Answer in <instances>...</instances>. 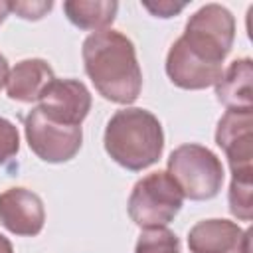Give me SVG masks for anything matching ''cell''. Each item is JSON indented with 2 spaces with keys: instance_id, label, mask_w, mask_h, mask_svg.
<instances>
[{
  "instance_id": "obj_16",
  "label": "cell",
  "mask_w": 253,
  "mask_h": 253,
  "mask_svg": "<svg viewBox=\"0 0 253 253\" xmlns=\"http://www.w3.org/2000/svg\"><path fill=\"white\" fill-rule=\"evenodd\" d=\"M18 150H20L18 128L10 121L0 117V164H6L8 160H12Z\"/></svg>"
},
{
  "instance_id": "obj_19",
  "label": "cell",
  "mask_w": 253,
  "mask_h": 253,
  "mask_svg": "<svg viewBox=\"0 0 253 253\" xmlns=\"http://www.w3.org/2000/svg\"><path fill=\"white\" fill-rule=\"evenodd\" d=\"M6 81H8V61H6V57L0 53V89L4 87Z\"/></svg>"
},
{
  "instance_id": "obj_9",
  "label": "cell",
  "mask_w": 253,
  "mask_h": 253,
  "mask_svg": "<svg viewBox=\"0 0 253 253\" xmlns=\"http://www.w3.org/2000/svg\"><path fill=\"white\" fill-rule=\"evenodd\" d=\"M166 73L170 81L182 89H206L217 83L223 69L221 65L198 55L184 43L182 38H178L168 51Z\"/></svg>"
},
{
  "instance_id": "obj_21",
  "label": "cell",
  "mask_w": 253,
  "mask_h": 253,
  "mask_svg": "<svg viewBox=\"0 0 253 253\" xmlns=\"http://www.w3.org/2000/svg\"><path fill=\"white\" fill-rule=\"evenodd\" d=\"M8 12H10L8 2H0V24H2V22H4V18L8 16Z\"/></svg>"
},
{
  "instance_id": "obj_4",
  "label": "cell",
  "mask_w": 253,
  "mask_h": 253,
  "mask_svg": "<svg viewBox=\"0 0 253 253\" xmlns=\"http://www.w3.org/2000/svg\"><path fill=\"white\" fill-rule=\"evenodd\" d=\"M182 200L184 196L168 172H152L134 184L128 198V215L138 227H164L180 211Z\"/></svg>"
},
{
  "instance_id": "obj_18",
  "label": "cell",
  "mask_w": 253,
  "mask_h": 253,
  "mask_svg": "<svg viewBox=\"0 0 253 253\" xmlns=\"http://www.w3.org/2000/svg\"><path fill=\"white\" fill-rule=\"evenodd\" d=\"M186 4H172V2H158V4H144L146 10H150L152 14L160 16V18H170L174 16L176 12L184 10Z\"/></svg>"
},
{
  "instance_id": "obj_8",
  "label": "cell",
  "mask_w": 253,
  "mask_h": 253,
  "mask_svg": "<svg viewBox=\"0 0 253 253\" xmlns=\"http://www.w3.org/2000/svg\"><path fill=\"white\" fill-rule=\"evenodd\" d=\"M42 113L67 126H81L91 109V95L81 81L53 79L40 97Z\"/></svg>"
},
{
  "instance_id": "obj_5",
  "label": "cell",
  "mask_w": 253,
  "mask_h": 253,
  "mask_svg": "<svg viewBox=\"0 0 253 253\" xmlns=\"http://www.w3.org/2000/svg\"><path fill=\"white\" fill-rule=\"evenodd\" d=\"M235 38V22L227 8L219 4H206L194 16H190L186 24V32L182 40L190 49L198 55L213 61L217 65L223 63L229 53Z\"/></svg>"
},
{
  "instance_id": "obj_14",
  "label": "cell",
  "mask_w": 253,
  "mask_h": 253,
  "mask_svg": "<svg viewBox=\"0 0 253 253\" xmlns=\"http://www.w3.org/2000/svg\"><path fill=\"white\" fill-rule=\"evenodd\" d=\"M119 10L117 2H79L69 0L63 2V12L71 24L81 30H105L113 24L115 14Z\"/></svg>"
},
{
  "instance_id": "obj_1",
  "label": "cell",
  "mask_w": 253,
  "mask_h": 253,
  "mask_svg": "<svg viewBox=\"0 0 253 253\" xmlns=\"http://www.w3.org/2000/svg\"><path fill=\"white\" fill-rule=\"evenodd\" d=\"M85 71L95 89L109 101L128 105L138 99L142 73L132 42L115 30L91 34L83 42Z\"/></svg>"
},
{
  "instance_id": "obj_20",
  "label": "cell",
  "mask_w": 253,
  "mask_h": 253,
  "mask_svg": "<svg viewBox=\"0 0 253 253\" xmlns=\"http://www.w3.org/2000/svg\"><path fill=\"white\" fill-rule=\"evenodd\" d=\"M0 253H14V249H12V243L4 237V235H0Z\"/></svg>"
},
{
  "instance_id": "obj_12",
  "label": "cell",
  "mask_w": 253,
  "mask_h": 253,
  "mask_svg": "<svg viewBox=\"0 0 253 253\" xmlns=\"http://www.w3.org/2000/svg\"><path fill=\"white\" fill-rule=\"evenodd\" d=\"M53 71L43 59H24L8 73V97L22 103L40 101L45 87L53 81Z\"/></svg>"
},
{
  "instance_id": "obj_15",
  "label": "cell",
  "mask_w": 253,
  "mask_h": 253,
  "mask_svg": "<svg viewBox=\"0 0 253 253\" xmlns=\"http://www.w3.org/2000/svg\"><path fill=\"white\" fill-rule=\"evenodd\" d=\"M178 237L166 227H150L138 235L134 253H180Z\"/></svg>"
},
{
  "instance_id": "obj_11",
  "label": "cell",
  "mask_w": 253,
  "mask_h": 253,
  "mask_svg": "<svg viewBox=\"0 0 253 253\" xmlns=\"http://www.w3.org/2000/svg\"><path fill=\"white\" fill-rule=\"evenodd\" d=\"M45 211L38 194L26 188H10L0 194V223L16 233L34 237L43 229Z\"/></svg>"
},
{
  "instance_id": "obj_2",
  "label": "cell",
  "mask_w": 253,
  "mask_h": 253,
  "mask_svg": "<svg viewBox=\"0 0 253 253\" xmlns=\"http://www.w3.org/2000/svg\"><path fill=\"white\" fill-rule=\"evenodd\" d=\"M164 148L160 121L146 109H121L105 128L107 154L126 170L138 172L152 166Z\"/></svg>"
},
{
  "instance_id": "obj_3",
  "label": "cell",
  "mask_w": 253,
  "mask_h": 253,
  "mask_svg": "<svg viewBox=\"0 0 253 253\" xmlns=\"http://www.w3.org/2000/svg\"><path fill=\"white\" fill-rule=\"evenodd\" d=\"M168 176L190 200H210L223 184L219 158L200 144H182L168 158Z\"/></svg>"
},
{
  "instance_id": "obj_17",
  "label": "cell",
  "mask_w": 253,
  "mask_h": 253,
  "mask_svg": "<svg viewBox=\"0 0 253 253\" xmlns=\"http://www.w3.org/2000/svg\"><path fill=\"white\" fill-rule=\"evenodd\" d=\"M10 10L24 20H40L51 10V2H8Z\"/></svg>"
},
{
  "instance_id": "obj_13",
  "label": "cell",
  "mask_w": 253,
  "mask_h": 253,
  "mask_svg": "<svg viewBox=\"0 0 253 253\" xmlns=\"http://www.w3.org/2000/svg\"><path fill=\"white\" fill-rule=\"evenodd\" d=\"M251 77L253 65L249 57L235 59L229 67L221 73L215 83V95L227 111H249L251 107Z\"/></svg>"
},
{
  "instance_id": "obj_6",
  "label": "cell",
  "mask_w": 253,
  "mask_h": 253,
  "mask_svg": "<svg viewBox=\"0 0 253 253\" xmlns=\"http://www.w3.org/2000/svg\"><path fill=\"white\" fill-rule=\"evenodd\" d=\"M26 138L30 148L45 162L71 160L83 140L81 126H67L47 119L40 107L32 109L26 117Z\"/></svg>"
},
{
  "instance_id": "obj_10",
  "label": "cell",
  "mask_w": 253,
  "mask_h": 253,
  "mask_svg": "<svg viewBox=\"0 0 253 253\" xmlns=\"http://www.w3.org/2000/svg\"><path fill=\"white\" fill-rule=\"evenodd\" d=\"M251 231H243L227 219L198 221L188 233L192 253H251Z\"/></svg>"
},
{
  "instance_id": "obj_7",
  "label": "cell",
  "mask_w": 253,
  "mask_h": 253,
  "mask_svg": "<svg viewBox=\"0 0 253 253\" xmlns=\"http://www.w3.org/2000/svg\"><path fill=\"white\" fill-rule=\"evenodd\" d=\"M253 109L227 111L215 130V142L225 152L231 166V182L253 180Z\"/></svg>"
}]
</instances>
